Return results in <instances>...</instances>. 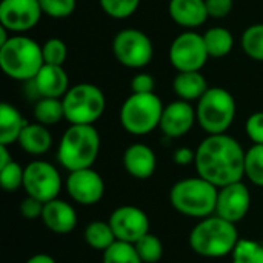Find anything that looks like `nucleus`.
Instances as JSON below:
<instances>
[{
  "instance_id": "f257e3e1",
  "label": "nucleus",
  "mask_w": 263,
  "mask_h": 263,
  "mask_svg": "<svg viewBox=\"0 0 263 263\" xmlns=\"http://www.w3.org/2000/svg\"><path fill=\"white\" fill-rule=\"evenodd\" d=\"M245 149L230 134L206 136L196 149L197 176L217 188L243 180Z\"/></svg>"
},
{
  "instance_id": "f03ea898",
  "label": "nucleus",
  "mask_w": 263,
  "mask_h": 263,
  "mask_svg": "<svg viewBox=\"0 0 263 263\" xmlns=\"http://www.w3.org/2000/svg\"><path fill=\"white\" fill-rule=\"evenodd\" d=\"M239 240L236 225L216 214L199 220L190 233L191 250L197 256L208 259L231 256Z\"/></svg>"
},
{
  "instance_id": "7ed1b4c3",
  "label": "nucleus",
  "mask_w": 263,
  "mask_h": 263,
  "mask_svg": "<svg viewBox=\"0 0 263 263\" xmlns=\"http://www.w3.org/2000/svg\"><path fill=\"white\" fill-rule=\"evenodd\" d=\"M100 134L94 125H69L59 142L57 160L69 173L92 168L100 154Z\"/></svg>"
},
{
  "instance_id": "20e7f679",
  "label": "nucleus",
  "mask_w": 263,
  "mask_h": 263,
  "mask_svg": "<svg viewBox=\"0 0 263 263\" xmlns=\"http://www.w3.org/2000/svg\"><path fill=\"white\" fill-rule=\"evenodd\" d=\"M45 65L42 45L23 34H11L0 45V68L12 80L31 82Z\"/></svg>"
},
{
  "instance_id": "39448f33",
  "label": "nucleus",
  "mask_w": 263,
  "mask_h": 263,
  "mask_svg": "<svg viewBox=\"0 0 263 263\" xmlns=\"http://www.w3.org/2000/svg\"><path fill=\"white\" fill-rule=\"evenodd\" d=\"M219 188L196 176L176 182L170 190V203L182 216L202 220L216 211Z\"/></svg>"
},
{
  "instance_id": "423d86ee",
  "label": "nucleus",
  "mask_w": 263,
  "mask_h": 263,
  "mask_svg": "<svg viewBox=\"0 0 263 263\" xmlns=\"http://www.w3.org/2000/svg\"><path fill=\"white\" fill-rule=\"evenodd\" d=\"M165 105L156 92L134 94L122 103L119 120L122 128L133 136H146L160 126Z\"/></svg>"
},
{
  "instance_id": "0eeeda50",
  "label": "nucleus",
  "mask_w": 263,
  "mask_h": 263,
  "mask_svg": "<svg viewBox=\"0 0 263 263\" xmlns=\"http://www.w3.org/2000/svg\"><path fill=\"white\" fill-rule=\"evenodd\" d=\"M197 123L208 134H225L237 112L234 96L220 86H210L203 97L197 102Z\"/></svg>"
},
{
  "instance_id": "6e6552de",
  "label": "nucleus",
  "mask_w": 263,
  "mask_h": 263,
  "mask_svg": "<svg viewBox=\"0 0 263 263\" xmlns=\"http://www.w3.org/2000/svg\"><path fill=\"white\" fill-rule=\"evenodd\" d=\"M65 120L69 125H94L105 112L103 91L92 83H77L62 99Z\"/></svg>"
},
{
  "instance_id": "1a4fd4ad",
  "label": "nucleus",
  "mask_w": 263,
  "mask_h": 263,
  "mask_svg": "<svg viewBox=\"0 0 263 263\" xmlns=\"http://www.w3.org/2000/svg\"><path fill=\"white\" fill-rule=\"evenodd\" d=\"M112 54L116 60L129 69L148 66L154 55V46L148 34L136 28L120 29L112 39Z\"/></svg>"
},
{
  "instance_id": "9d476101",
  "label": "nucleus",
  "mask_w": 263,
  "mask_h": 263,
  "mask_svg": "<svg viewBox=\"0 0 263 263\" xmlns=\"http://www.w3.org/2000/svg\"><path fill=\"white\" fill-rule=\"evenodd\" d=\"M62 186V176L52 163L37 159L25 166L23 190L26 191V196L46 203L59 199Z\"/></svg>"
},
{
  "instance_id": "9b49d317",
  "label": "nucleus",
  "mask_w": 263,
  "mask_h": 263,
  "mask_svg": "<svg viewBox=\"0 0 263 263\" xmlns=\"http://www.w3.org/2000/svg\"><path fill=\"white\" fill-rule=\"evenodd\" d=\"M168 59L177 72L200 71L210 59L203 35L196 31L180 32L170 45Z\"/></svg>"
},
{
  "instance_id": "f8f14e48",
  "label": "nucleus",
  "mask_w": 263,
  "mask_h": 263,
  "mask_svg": "<svg viewBox=\"0 0 263 263\" xmlns=\"http://www.w3.org/2000/svg\"><path fill=\"white\" fill-rule=\"evenodd\" d=\"M108 222L117 240L133 245L149 233L151 225L148 214L134 205H123L116 208L111 213Z\"/></svg>"
},
{
  "instance_id": "ddd939ff",
  "label": "nucleus",
  "mask_w": 263,
  "mask_h": 263,
  "mask_svg": "<svg viewBox=\"0 0 263 263\" xmlns=\"http://www.w3.org/2000/svg\"><path fill=\"white\" fill-rule=\"evenodd\" d=\"M43 12L39 0H2L0 26L11 34H23L35 28Z\"/></svg>"
},
{
  "instance_id": "4468645a",
  "label": "nucleus",
  "mask_w": 263,
  "mask_h": 263,
  "mask_svg": "<svg viewBox=\"0 0 263 263\" xmlns=\"http://www.w3.org/2000/svg\"><path fill=\"white\" fill-rule=\"evenodd\" d=\"M65 188L68 196L83 206L97 205L105 194L103 177L94 168L71 171L65 180Z\"/></svg>"
},
{
  "instance_id": "2eb2a0df",
  "label": "nucleus",
  "mask_w": 263,
  "mask_h": 263,
  "mask_svg": "<svg viewBox=\"0 0 263 263\" xmlns=\"http://www.w3.org/2000/svg\"><path fill=\"white\" fill-rule=\"evenodd\" d=\"M251 208V193L243 180L230 183L227 186L219 188L216 211L214 214L231 222L237 223L247 217Z\"/></svg>"
},
{
  "instance_id": "dca6fc26",
  "label": "nucleus",
  "mask_w": 263,
  "mask_h": 263,
  "mask_svg": "<svg viewBox=\"0 0 263 263\" xmlns=\"http://www.w3.org/2000/svg\"><path fill=\"white\" fill-rule=\"evenodd\" d=\"M196 122H197L196 108L190 102L177 99L165 105L159 128L166 137L180 139L193 129Z\"/></svg>"
},
{
  "instance_id": "f3484780",
  "label": "nucleus",
  "mask_w": 263,
  "mask_h": 263,
  "mask_svg": "<svg viewBox=\"0 0 263 263\" xmlns=\"http://www.w3.org/2000/svg\"><path fill=\"white\" fill-rule=\"evenodd\" d=\"M123 168L126 173L137 179L146 180L153 177L157 170V157L151 146L145 143H133L123 153Z\"/></svg>"
},
{
  "instance_id": "a211bd4d",
  "label": "nucleus",
  "mask_w": 263,
  "mask_h": 263,
  "mask_svg": "<svg viewBox=\"0 0 263 263\" xmlns=\"http://www.w3.org/2000/svg\"><path fill=\"white\" fill-rule=\"evenodd\" d=\"M42 222L55 234H68L77 227L79 217L74 205L62 199H54L45 203Z\"/></svg>"
},
{
  "instance_id": "6ab92c4d",
  "label": "nucleus",
  "mask_w": 263,
  "mask_h": 263,
  "mask_svg": "<svg viewBox=\"0 0 263 263\" xmlns=\"http://www.w3.org/2000/svg\"><path fill=\"white\" fill-rule=\"evenodd\" d=\"M34 91L39 97H52V99H63L68 92L69 77L63 66L55 65H43L37 76L31 80Z\"/></svg>"
},
{
  "instance_id": "aec40b11",
  "label": "nucleus",
  "mask_w": 263,
  "mask_h": 263,
  "mask_svg": "<svg viewBox=\"0 0 263 263\" xmlns=\"http://www.w3.org/2000/svg\"><path fill=\"white\" fill-rule=\"evenodd\" d=\"M168 14L174 23L186 31H194L210 17L205 0H170Z\"/></svg>"
},
{
  "instance_id": "412c9836",
  "label": "nucleus",
  "mask_w": 263,
  "mask_h": 263,
  "mask_svg": "<svg viewBox=\"0 0 263 263\" xmlns=\"http://www.w3.org/2000/svg\"><path fill=\"white\" fill-rule=\"evenodd\" d=\"M17 143L29 156L40 157V156L46 154L49 151V148L52 146V134H51L49 128L45 125H40L37 122L26 123Z\"/></svg>"
},
{
  "instance_id": "4be33fe9",
  "label": "nucleus",
  "mask_w": 263,
  "mask_h": 263,
  "mask_svg": "<svg viewBox=\"0 0 263 263\" xmlns=\"http://www.w3.org/2000/svg\"><path fill=\"white\" fill-rule=\"evenodd\" d=\"M210 89L205 76L200 71L177 72L173 80L174 94L185 102H199L203 94Z\"/></svg>"
},
{
  "instance_id": "5701e85b",
  "label": "nucleus",
  "mask_w": 263,
  "mask_h": 263,
  "mask_svg": "<svg viewBox=\"0 0 263 263\" xmlns=\"http://www.w3.org/2000/svg\"><path fill=\"white\" fill-rule=\"evenodd\" d=\"M26 123L28 122L14 105L3 102L0 105V145L11 146L17 143Z\"/></svg>"
},
{
  "instance_id": "b1692460",
  "label": "nucleus",
  "mask_w": 263,
  "mask_h": 263,
  "mask_svg": "<svg viewBox=\"0 0 263 263\" xmlns=\"http://www.w3.org/2000/svg\"><path fill=\"white\" fill-rule=\"evenodd\" d=\"M202 35H203L208 55L213 59L227 57L234 48V35L230 29L223 26H213L206 29V32Z\"/></svg>"
},
{
  "instance_id": "393cba45",
  "label": "nucleus",
  "mask_w": 263,
  "mask_h": 263,
  "mask_svg": "<svg viewBox=\"0 0 263 263\" xmlns=\"http://www.w3.org/2000/svg\"><path fill=\"white\" fill-rule=\"evenodd\" d=\"M34 120L45 126L57 125L62 119H65V109L62 99H52V97H40L34 108H32Z\"/></svg>"
},
{
  "instance_id": "a878e982",
  "label": "nucleus",
  "mask_w": 263,
  "mask_h": 263,
  "mask_svg": "<svg viewBox=\"0 0 263 263\" xmlns=\"http://www.w3.org/2000/svg\"><path fill=\"white\" fill-rule=\"evenodd\" d=\"M83 239L92 250H97L102 253L108 250L117 240L111 230L109 222H103V220H94L88 223L83 233Z\"/></svg>"
},
{
  "instance_id": "bb28decb",
  "label": "nucleus",
  "mask_w": 263,
  "mask_h": 263,
  "mask_svg": "<svg viewBox=\"0 0 263 263\" xmlns=\"http://www.w3.org/2000/svg\"><path fill=\"white\" fill-rule=\"evenodd\" d=\"M240 46L250 59L263 62V23L250 25L242 32Z\"/></svg>"
},
{
  "instance_id": "cd10ccee",
  "label": "nucleus",
  "mask_w": 263,
  "mask_h": 263,
  "mask_svg": "<svg viewBox=\"0 0 263 263\" xmlns=\"http://www.w3.org/2000/svg\"><path fill=\"white\" fill-rule=\"evenodd\" d=\"M102 262L103 263H143L136 245L133 243H126V242H120L116 240L108 250L103 251L102 256Z\"/></svg>"
},
{
  "instance_id": "c85d7f7f",
  "label": "nucleus",
  "mask_w": 263,
  "mask_h": 263,
  "mask_svg": "<svg viewBox=\"0 0 263 263\" xmlns=\"http://www.w3.org/2000/svg\"><path fill=\"white\" fill-rule=\"evenodd\" d=\"M231 263H263V243L253 239H240L231 254Z\"/></svg>"
},
{
  "instance_id": "c756f323",
  "label": "nucleus",
  "mask_w": 263,
  "mask_h": 263,
  "mask_svg": "<svg viewBox=\"0 0 263 263\" xmlns=\"http://www.w3.org/2000/svg\"><path fill=\"white\" fill-rule=\"evenodd\" d=\"M245 177L263 188V145H253L245 153Z\"/></svg>"
},
{
  "instance_id": "7c9ffc66",
  "label": "nucleus",
  "mask_w": 263,
  "mask_h": 263,
  "mask_svg": "<svg viewBox=\"0 0 263 263\" xmlns=\"http://www.w3.org/2000/svg\"><path fill=\"white\" fill-rule=\"evenodd\" d=\"M134 245L143 263H157L163 256V243L153 233H148Z\"/></svg>"
},
{
  "instance_id": "2f4dec72",
  "label": "nucleus",
  "mask_w": 263,
  "mask_h": 263,
  "mask_svg": "<svg viewBox=\"0 0 263 263\" xmlns=\"http://www.w3.org/2000/svg\"><path fill=\"white\" fill-rule=\"evenodd\" d=\"M102 11L111 18L123 20L131 17L140 5V0H99Z\"/></svg>"
},
{
  "instance_id": "473e14b6",
  "label": "nucleus",
  "mask_w": 263,
  "mask_h": 263,
  "mask_svg": "<svg viewBox=\"0 0 263 263\" xmlns=\"http://www.w3.org/2000/svg\"><path fill=\"white\" fill-rule=\"evenodd\" d=\"M23 179H25V168L15 160L0 168V183L2 188L8 193H14L23 188Z\"/></svg>"
},
{
  "instance_id": "72a5a7b5",
  "label": "nucleus",
  "mask_w": 263,
  "mask_h": 263,
  "mask_svg": "<svg viewBox=\"0 0 263 263\" xmlns=\"http://www.w3.org/2000/svg\"><path fill=\"white\" fill-rule=\"evenodd\" d=\"M42 54H43L45 65L63 66V63L68 57V46L62 39L52 37V39H48L42 45Z\"/></svg>"
},
{
  "instance_id": "f704fd0d",
  "label": "nucleus",
  "mask_w": 263,
  "mask_h": 263,
  "mask_svg": "<svg viewBox=\"0 0 263 263\" xmlns=\"http://www.w3.org/2000/svg\"><path fill=\"white\" fill-rule=\"evenodd\" d=\"M43 15L51 18H66L74 14L77 0H39Z\"/></svg>"
},
{
  "instance_id": "c9c22d12",
  "label": "nucleus",
  "mask_w": 263,
  "mask_h": 263,
  "mask_svg": "<svg viewBox=\"0 0 263 263\" xmlns=\"http://www.w3.org/2000/svg\"><path fill=\"white\" fill-rule=\"evenodd\" d=\"M245 133L253 145H263V111L253 112L248 117L245 123Z\"/></svg>"
},
{
  "instance_id": "e433bc0d",
  "label": "nucleus",
  "mask_w": 263,
  "mask_h": 263,
  "mask_svg": "<svg viewBox=\"0 0 263 263\" xmlns=\"http://www.w3.org/2000/svg\"><path fill=\"white\" fill-rule=\"evenodd\" d=\"M43 206H45L43 202H40V200H37V199H34V197L26 196V197L20 202L18 211H20V214H22L25 219H28V220H35V219H42Z\"/></svg>"
},
{
  "instance_id": "4c0bfd02",
  "label": "nucleus",
  "mask_w": 263,
  "mask_h": 263,
  "mask_svg": "<svg viewBox=\"0 0 263 263\" xmlns=\"http://www.w3.org/2000/svg\"><path fill=\"white\" fill-rule=\"evenodd\" d=\"M156 82L148 72H139L131 79V92L134 94H149L154 92Z\"/></svg>"
},
{
  "instance_id": "58836bf2",
  "label": "nucleus",
  "mask_w": 263,
  "mask_h": 263,
  "mask_svg": "<svg viewBox=\"0 0 263 263\" xmlns=\"http://www.w3.org/2000/svg\"><path fill=\"white\" fill-rule=\"evenodd\" d=\"M208 15L213 18H225L231 14L234 0H205Z\"/></svg>"
},
{
  "instance_id": "ea45409f",
  "label": "nucleus",
  "mask_w": 263,
  "mask_h": 263,
  "mask_svg": "<svg viewBox=\"0 0 263 263\" xmlns=\"http://www.w3.org/2000/svg\"><path fill=\"white\" fill-rule=\"evenodd\" d=\"M173 160H174L179 166L194 165V162H196V149H191V148H188V146L177 148V149L174 151Z\"/></svg>"
},
{
  "instance_id": "a19ab883",
  "label": "nucleus",
  "mask_w": 263,
  "mask_h": 263,
  "mask_svg": "<svg viewBox=\"0 0 263 263\" xmlns=\"http://www.w3.org/2000/svg\"><path fill=\"white\" fill-rule=\"evenodd\" d=\"M25 263H57L54 257H51L49 254H45V253H39V254H34L31 256Z\"/></svg>"
},
{
  "instance_id": "79ce46f5",
  "label": "nucleus",
  "mask_w": 263,
  "mask_h": 263,
  "mask_svg": "<svg viewBox=\"0 0 263 263\" xmlns=\"http://www.w3.org/2000/svg\"><path fill=\"white\" fill-rule=\"evenodd\" d=\"M11 162H12V157L9 154V146L0 145V168L6 166Z\"/></svg>"
}]
</instances>
